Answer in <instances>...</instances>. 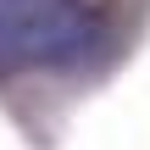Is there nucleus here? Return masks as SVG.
<instances>
[{
    "label": "nucleus",
    "mask_w": 150,
    "mask_h": 150,
    "mask_svg": "<svg viewBox=\"0 0 150 150\" xmlns=\"http://www.w3.org/2000/svg\"><path fill=\"white\" fill-rule=\"evenodd\" d=\"M100 17L89 0H0V72L67 67L89 56Z\"/></svg>",
    "instance_id": "nucleus-1"
}]
</instances>
